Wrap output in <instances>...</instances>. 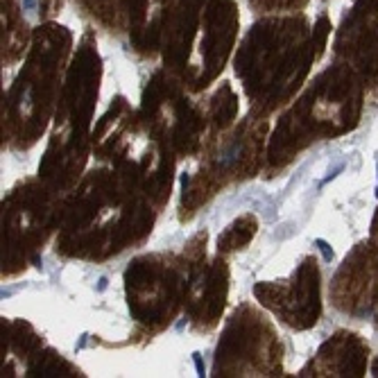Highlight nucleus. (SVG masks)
I'll return each mask as SVG.
<instances>
[{
	"label": "nucleus",
	"instance_id": "1",
	"mask_svg": "<svg viewBox=\"0 0 378 378\" xmlns=\"http://www.w3.org/2000/svg\"><path fill=\"white\" fill-rule=\"evenodd\" d=\"M32 5H34V0H25V7H27V9H32Z\"/></svg>",
	"mask_w": 378,
	"mask_h": 378
}]
</instances>
